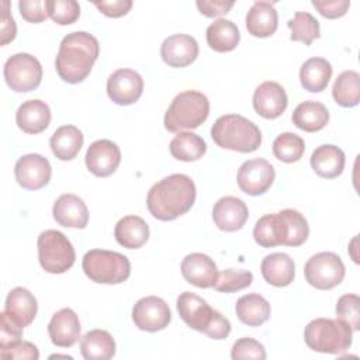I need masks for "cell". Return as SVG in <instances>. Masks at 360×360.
<instances>
[{"instance_id":"6da1fadb","label":"cell","mask_w":360,"mask_h":360,"mask_svg":"<svg viewBox=\"0 0 360 360\" xmlns=\"http://www.w3.org/2000/svg\"><path fill=\"white\" fill-rule=\"evenodd\" d=\"M195 194V184L191 177L174 173L163 177L150 187L146 197V207L153 218L173 221L193 207Z\"/></svg>"},{"instance_id":"7a4b0ae2","label":"cell","mask_w":360,"mask_h":360,"mask_svg":"<svg viewBox=\"0 0 360 360\" xmlns=\"http://www.w3.org/2000/svg\"><path fill=\"white\" fill-rule=\"evenodd\" d=\"M100 45L94 35L76 31L63 37L55 59L59 77L70 84L83 82L98 58Z\"/></svg>"},{"instance_id":"3957f363","label":"cell","mask_w":360,"mask_h":360,"mask_svg":"<svg viewBox=\"0 0 360 360\" xmlns=\"http://www.w3.org/2000/svg\"><path fill=\"white\" fill-rule=\"evenodd\" d=\"M309 235L305 217L292 208H285L276 214L263 215L253 228V238L262 248L300 246Z\"/></svg>"},{"instance_id":"277c9868","label":"cell","mask_w":360,"mask_h":360,"mask_svg":"<svg viewBox=\"0 0 360 360\" xmlns=\"http://www.w3.org/2000/svg\"><path fill=\"white\" fill-rule=\"evenodd\" d=\"M176 307L187 326L205 333L211 339L222 340L231 333V322L221 312L211 308L205 300L191 291L181 292L177 297Z\"/></svg>"},{"instance_id":"5b68a950","label":"cell","mask_w":360,"mask_h":360,"mask_svg":"<svg viewBox=\"0 0 360 360\" xmlns=\"http://www.w3.org/2000/svg\"><path fill=\"white\" fill-rule=\"evenodd\" d=\"M211 138L219 148L239 153L255 152L262 143L259 127L239 114L221 115L211 128Z\"/></svg>"},{"instance_id":"8992f818","label":"cell","mask_w":360,"mask_h":360,"mask_svg":"<svg viewBox=\"0 0 360 360\" xmlns=\"http://www.w3.org/2000/svg\"><path fill=\"white\" fill-rule=\"evenodd\" d=\"M210 114V101L207 96L197 90H184L179 93L165 112L163 124L169 132L198 128Z\"/></svg>"},{"instance_id":"52a82bcc","label":"cell","mask_w":360,"mask_h":360,"mask_svg":"<svg viewBox=\"0 0 360 360\" xmlns=\"http://www.w3.org/2000/svg\"><path fill=\"white\" fill-rule=\"evenodd\" d=\"M304 340L314 352L340 354L352 346L353 330L338 318H316L305 326Z\"/></svg>"},{"instance_id":"ba28073f","label":"cell","mask_w":360,"mask_h":360,"mask_svg":"<svg viewBox=\"0 0 360 360\" xmlns=\"http://www.w3.org/2000/svg\"><path fill=\"white\" fill-rule=\"evenodd\" d=\"M84 274L98 284H121L131 274V263L127 256L114 250L91 249L82 260Z\"/></svg>"},{"instance_id":"9c48e42d","label":"cell","mask_w":360,"mask_h":360,"mask_svg":"<svg viewBox=\"0 0 360 360\" xmlns=\"http://www.w3.org/2000/svg\"><path fill=\"white\" fill-rule=\"evenodd\" d=\"M37 246L39 264L46 273L62 274L75 264L76 253L73 245L65 233L56 229L41 232Z\"/></svg>"},{"instance_id":"30bf717a","label":"cell","mask_w":360,"mask_h":360,"mask_svg":"<svg viewBox=\"0 0 360 360\" xmlns=\"http://www.w3.org/2000/svg\"><path fill=\"white\" fill-rule=\"evenodd\" d=\"M4 79L7 86L17 93L35 90L42 79V66L39 60L30 53H15L4 63Z\"/></svg>"},{"instance_id":"8fae6325","label":"cell","mask_w":360,"mask_h":360,"mask_svg":"<svg viewBox=\"0 0 360 360\" xmlns=\"http://www.w3.org/2000/svg\"><path fill=\"white\" fill-rule=\"evenodd\" d=\"M345 273L342 259L332 252H321L311 256L304 267L305 280L318 290H330L339 285L345 278Z\"/></svg>"},{"instance_id":"7c38bea8","label":"cell","mask_w":360,"mask_h":360,"mask_svg":"<svg viewBox=\"0 0 360 360\" xmlns=\"http://www.w3.org/2000/svg\"><path fill=\"white\" fill-rule=\"evenodd\" d=\"M276 177L274 167L262 158L246 160L238 169L236 181L239 188L249 195L264 194L273 184Z\"/></svg>"},{"instance_id":"4fadbf2b","label":"cell","mask_w":360,"mask_h":360,"mask_svg":"<svg viewBox=\"0 0 360 360\" xmlns=\"http://www.w3.org/2000/svg\"><path fill=\"white\" fill-rule=\"evenodd\" d=\"M172 319L170 308L165 300L156 295H148L136 301L132 308V321L135 326L145 332H158L165 329Z\"/></svg>"},{"instance_id":"5bb4252c","label":"cell","mask_w":360,"mask_h":360,"mask_svg":"<svg viewBox=\"0 0 360 360\" xmlns=\"http://www.w3.org/2000/svg\"><path fill=\"white\" fill-rule=\"evenodd\" d=\"M51 174L52 167L49 160L38 153L21 156L14 166L17 183L27 190H39L45 187L51 180Z\"/></svg>"},{"instance_id":"9a60e30c","label":"cell","mask_w":360,"mask_h":360,"mask_svg":"<svg viewBox=\"0 0 360 360\" xmlns=\"http://www.w3.org/2000/svg\"><path fill=\"white\" fill-rule=\"evenodd\" d=\"M143 91L142 76L132 69H117L107 80V94L118 105H129L139 100Z\"/></svg>"},{"instance_id":"2e32d148","label":"cell","mask_w":360,"mask_h":360,"mask_svg":"<svg viewBox=\"0 0 360 360\" xmlns=\"http://www.w3.org/2000/svg\"><path fill=\"white\" fill-rule=\"evenodd\" d=\"M84 162L89 172L94 176L108 177L120 166L121 150L115 142L110 139H98L87 148Z\"/></svg>"},{"instance_id":"e0dca14e","label":"cell","mask_w":360,"mask_h":360,"mask_svg":"<svg viewBox=\"0 0 360 360\" xmlns=\"http://www.w3.org/2000/svg\"><path fill=\"white\" fill-rule=\"evenodd\" d=\"M287 104V93L277 82H263L253 93V108L263 118H278L285 111Z\"/></svg>"},{"instance_id":"ac0fdd59","label":"cell","mask_w":360,"mask_h":360,"mask_svg":"<svg viewBox=\"0 0 360 360\" xmlns=\"http://www.w3.org/2000/svg\"><path fill=\"white\" fill-rule=\"evenodd\" d=\"M160 56L172 68H186L197 59L198 44L191 35L174 34L162 42Z\"/></svg>"},{"instance_id":"d6986e66","label":"cell","mask_w":360,"mask_h":360,"mask_svg":"<svg viewBox=\"0 0 360 360\" xmlns=\"http://www.w3.org/2000/svg\"><path fill=\"white\" fill-rule=\"evenodd\" d=\"M249 218V210L243 200L225 195L219 198L212 208V219L215 225L225 232L239 231Z\"/></svg>"},{"instance_id":"ffe728a7","label":"cell","mask_w":360,"mask_h":360,"mask_svg":"<svg viewBox=\"0 0 360 360\" xmlns=\"http://www.w3.org/2000/svg\"><path fill=\"white\" fill-rule=\"evenodd\" d=\"M80 321L72 308L55 312L48 323L51 342L58 347H72L80 338Z\"/></svg>"},{"instance_id":"44dd1931","label":"cell","mask_w":360,"mask_h":360,"mask_svg":"<svg viewBox=\"0 0 360 360\" xmlns=\"http://www.w3.org/2000/svg\"><path fill=\"white\" fill-rule=\"evenodd\" d=\"M181 274L184 280L198 288L214 287L218 278L215 262L204 253H190L181 260Z\"/></svg>"},{"instance_id":"7402d4cb","label":"cell","mask_w":360,"mask_h":360,"mask_svg":"<svg viewBox=\"0 0 360 360\" xmlns=\"http://www.w3.org/2000/svg\"><path fill=\"white\" fill-rule=\"evenodd\" d=\"M53 219L66 228H86L89 222V210L84 201L76 194H62L52 207Z\"/></svg>"},{"instance_id":"603a6c76","label":"cell","mask_w":360,"mask_h":360,"mask_svg":"<svg viewBox=\"0 0 360 360\" xmlns=\"http://www.w3.org/2000/svg\"><path fill=\"white\" fill-rule=\"evenodd\" d=\"M245 22L250 35L256 38L271 37L278 27V15L274 3L255 1L246 14Z\"/></svg>"},{"instance_id":"cb8c5ba5","label":"cell","mask_w":360,"mask_h":360,"mask_svg":"<svg viewBox=\"0 0 360 360\" xmlns=\"http://www.w3.org/2000/svg\"><path fill=\"white\" fill-rule=\"evenodd\" d=\"M37 311L38 304L30 290L15 287L8 292L4 304V312L22 329L34 321Z\"/></svg>"},{"instance_id":"d4e9b609","label":"cell","mask_w":360,"mask_h":360,"mask_svg":"<svg viewBox=\"0 0 360 360\" xmlns=\"http://www.w3.org/2000/svg\"><path fill=\"white\" fill-rule=\"evenodd\" d=\"M15 122L25 134H39L45 131L51 122L49 105L38 98L27 100L18 107Z\"/></svg>"},{"instance_id":"484cf974","label":"cell","mask_w":360,"mask_h":360,"mask_svg":"<svg viewBox=\"0 0 360 360\" xmlns=\"http://www.w3.org/2000/svg\"><path fill=\"white\" fill-rule=\"evenodd\" d=\"M263 278L274 287H287L295 277L294 260L287 253L267 255L260 264Z\"/></svg>"},{"instance_id":"4316f807","label":"cell","mask_w":360,"mask_h":360,"mask_svg":"<svg viewBox=\"0 0 360 360\" xmlns=\"http://www.w3.org/2000/svg\"><path fill=\"white\" fill-rule=\"evenodd\" d=\"M345 152L336 145H321L311 155L312 170L323 179H333L342 174L345 169Z\"/></svg>"},{"instance_id":"83f0119b","label":"cell","mask_w":360,"mask_h":360,"mask_svg":"<svg viewBox=\"0 0 360 360\" xmlns=\"http://www.w3.org/2000/svg\"><path fill=\"white\" fill-rule=\"evenodd\" d=\"M115 240L127 249H139L149 239V226L138 215L122 217L114 228Z\"/></svg>"},{"instance_id":"f1b7e54d","label":"cell","mask_w":360,"mask_h":360,"mask_svg":"<svg viewBox=\"0 0 360 360\" xmlns=\"http://www.w3.org/2000/svg\"><path fill=\"white\" fill-rule=\"evenodd\" d=\"M292 124L305 132H318L326 127L329 121L328 108L314 100L300 103L292 111Z\"/></svg>"},{"instance_id":"f546056e","label":"cell","mask_w":360,"mask_h":360,"mask_svg":"<svg viewBox=\"0 0 360 360\" xmlns=\"http://www.w3.org/2000/svg\"><path fill=\"white\" fill-rule=\"evenodd\" d=\"M49 146L59 160H72L83 146V134L75 125H62L52 134Z\"/></svg>"},{"instance_id":"4dcf8cb0","label":"cell","mask_w":360,"mask_h":360,"mask_svg":"<svg viewBox=\"0 0 360 360\" xmlns=\"http://www.w3.org/2000/svg\"><path fill=\"white\" fill-rule=\"evenodd\" d=\"M236 316L248 326H260L270 318V304L260 294L242 295L235 305Z\"/></svg>"},{"instance_id":"1f68e13d","label":"cell","mask_w":360,"mask_h":360,"mask_svg":"<svg viewBox=\"0 0 360 360\" xmlns=\"http://www.w3.org/2000/svg\"><path fill=\"white\" fill-rule=\"evenodd\" d=\"M205 38L208 46L215 52H231L238 46L240 34L235 22L226 18H218L208 25Z\"/></svg>"},{"instance_id":"d6a6232c","label":"cell","mask_w":360,"mask_h":360,"mask_svg":"<svg viewBox=\"0 0 360 360\" xmlns=\"http://www.w3.org/2000/svg\"><path fill=\"white\" fill-rule=\"evenodd\" d=\"M80 353L86 360H108L115 354V340L107 330H89L80 340Z\"/></svg>"},{"instance_id":"836d02e7","label":"cell","mask_w":360,"mask_h":360,"mask_svg":"<svg viewBox=\"0 0 360 360\" xmlns=\"http://www.w3.org/2000/svg\"><path fill=\"white\" fill-rule=\"evenodd\" d=\"M332 77V65L323 58H309L300 69L301 86L311 91L319 93L326 89Z\"/></svg>"},{"instance_id":"e575fe53","label":"cell","mask_w":360,"mask_h":360,"mask_svg":"<svg viewBox=\"0 0 360 360\" xmlns=\"http://www.w3.org/2000/svg\"><path fill=\"white\" fill-rule=\"evenodd\" d=\"M174 159L183 162H195L207 152L205 141L194 132H179L169 145Z\"/></svg>"},{"instance_id":"d590c367","label":"cell","mask_w":360,"mask_h":360,"mask_svg":"<svg viewBox=\"0 0 360 360\" xmlns=\"http://www.w3.org/2000/svg\"><path fill=\"white\" fill-rule=\"evenodd\" d=\"M332 96L340 107H356L360 101V75L356 70L342 72L335 79Z\"/></svg>"},{"instance_id":"8d00e7d4","label":"cell","mask_w":360,"mask_h":360,"mask_svg":"<svg viewBox=\"0 0 360 360\" xmlns=\"http://www.w3.org/2000/svg\"><path fill=\"white\" fill-rule=\"evenodd\" d=\"M287 25L291 30V41H300L304 42V45H311L314 39L321 37L318 20L307 11H295L294 17L288 20Z\"/></svg>"},{"instance_id":"74e56055","label":"cell","mask_w":360,"mask_h":360,"mask_svg":"<svg viewBox=\"0 0 360 360\" xmlns=\"http://www.w3.org/2000/svg\"><path fill=\"white\" fill-rule=\"evenodd\" d=\"M304 150V139L292 132H283L273 142V155L284 163L298 162L302 158Z\"/></svg>"},{"instance_id":"f35d334b","label":"cell","mask_w":360,"mask_h":360,"mask_svg":"<svg viewBox=\"0 0 360 360\" xmlns=\"http://www.w3.org/2000/svg\"><path fill=\"white\" fill-rule=\"evenodd\" d=\"M253 281V274L248 270L226 269L218 273L214 288L219 292H236L249 287Z\"/></svg>"},{"instance_id":"ab89813d","label":"cell","mask_w":360,"mask_h":360,"mask_svg":"<svg viewBox=\"0 0 360 360\" xmlns=\"http://www.w3.org/2000/svg\"><path fill=\"white\" fill-rule=\"evenodd\" d=\"M48 15L59 25L73 24L80 15V6L76 0H46Z\"/></svg>"},{"instance_id":"60d3db41","label":"cell","mask_w":360,"mask_h":360,"mask_svg":"<svg viewBox=\"0 0 360 360\" xmlns=\"http://www.w3.org/2000/svg\"><path fill=\"white\" fill-rule=\"evenodd\" d=\"M360 298L357 294H345L336 302V318L346 322L352 330L360 329Z\"/></svg>"},{"instance_id":"b9f144b4","label":"cell","mask_w":360,"mask_h":360,"mask_svg":"<svg viewBox=\"0 0 360 360\" xmlns=\"http://www.w3.org/2000/svg\"><path fill=\"white\" fill-rule=\"evenodd\" d=\"M231 357L233 360L242 359H255V360H264L266 350L262 343L252 338H240L238 339L231 349Z\"/></svg>"},{"instance_id":"7bdbcfd3","label":"cell","mask_w":360,"mask_h":360,"mask_svg":"<svg viewBox=\"0 0 360 360\" xmlns=\"http://www.w3.org/2000/svg\"><path fill=\"white\" fill-rule=\"evenodd\" d=\"M18 8L22 18L28 22H42L46 20V17H49L46 0H20Z\"/></svg>"},{"instance_id":"ee69618b","label":"cell","mask_w":360,"mask_h":360,"mask_svg":"<svg viewBox=\"0 0 360 360\" xmlns=\"http://www.w3.org/2000/svg\"><path fill=\"white\" fill-rule=\"evenodd\" d=\"M0 356L3 359H28V360H38L39 359V352L35 345L27 340H17L13 345H10L6 349L0 350Z\"/></svg>"},{"instance_id":"f6af8a7d","label":"cell","mask_w":360,"mask_h":360,"mask_svg":"<svg viewBox=\"0 0 360 360\" xmlns=\"http://www.w3.org/2000/svg\"><path fill=\"white\" fill-rule=\"evenodd\" d=\"M22 328L18 326L4 311L0 314V350L21 339Z\"/></svg>"},{"instance_id":"bcb514c9","label":"cell","mask_w":360,"mask_h":360,"mask_svg":"<svg viewBox=\"0 0 360 360\" xmlns=\"http://www.w3.org/2000/svg\"><path fill=\"white\" fill-rule=\"evenodd\" d=\"M312 6L319 11L321 15H323L325 18H340L343 17L349 7H350V1L349 0H312Z\"/></svg>"},{"instance_id":"7dc6e473","label":"cell","mask_w":360,"mask_h":360,"mask_svg":"<svg viewBox=\"0 0 360 360\" xmlns=\"http://www.w3.org/2000/svg\"><path fill=\"white\" fill-rule=\"evenodd\" d=\"M93 4L107 17L118 18L125 15L131 7L132 1L131 0H101V1H93Z\"/></svg>"},{"instance_id":"c3c4849f","label":"cell","mask_w":360,"mask_h":360,"mask_svg":"<svg viewBox=\"0 0 360 360\" xmlns=\"http://www.w3.org/2000/svg\"><path fill=\"white\" fill-rule=\"evenodd\" d=\"M233 1H225V0H197L195 6L200 10V13L205 17H219L222 14H226L232 7Z\"/></svg>"},{"instance_id":"681fc988","label":"cell","mask_w":360,"mask_h":360,"mask_svg":"<svg viewBox=\"0 0 360 360\" xmlns=\"http://www.w3.org/2000/svg\"><path fill=\"white\" fill-rule=\"evenodd\" d=\"M8 1L4 0L1 1V7H3V15H1V45H7L8 42H11L15 38L17 34V25L15 21L13 18V15L8 11Z\"/></svg>"}]
</instances>
